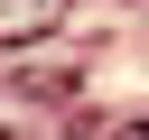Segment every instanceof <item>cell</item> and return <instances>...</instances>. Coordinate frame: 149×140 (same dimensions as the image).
I'll use <instances>...</instances> for the list:
<instances>
[{"mask_svg": "<svg viewBox=\"0 0 149 140\" xmlns=\"http://www.w3.org/2000/svg\"><path fill=\"white\" fill-rule=\"evenodd\" d=\"M112 140H149V112H130V121H112Z\"/></svg>", "mask_w": 149, "mask_h": 140, "instance_id": "obj_1", "label": "cell"}, {"mask_svg": "<svg viewBox=\"0 0 149 140\" xmlns=\"http://www.w3.org/2000/svg\"><path fill=\"white\" fill-rule=\"evenodd\" d=\"M0 140H9V131H0Z\"/></svg>", "mask_w": 149, "mask_h": 140, "instance_id": "obj_2", "label": "cell"}]
</instances>
